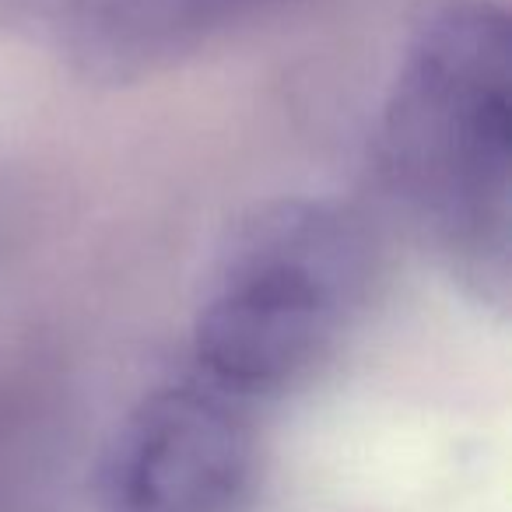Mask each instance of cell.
Masks as SVG:
<instances>
[{
  "label": "cell",
  "mask_w": 512,
  "mask_h": 512,
  "mask_svg": "<svg viewBox=\"0 0 512 512\" xmlns=\"http://www.w3.org/2000/svg\"><path fill=\"white\" fill-rule=\"evenodd\" d=\"M376 242L351 207L278 197L232 221L200 281L193 358L232 397L295 386L355 327Z\"/></svg>",
  "instance_id": "2"
},
{
  "label": "cell",
  "mask_w": 512,
  "mask_h": 512,
  "mask_svg": "<svg viewBox=\"0 0 512 512\" xmlns=\"http://www.w3.org/2000/svg\"><path fill=\"white\" fill-rule=\"evenodd\" d=\"M256 470L242 400L207 379L151 390L106 460L109 512H239Z\"/></svg>",
  "instance_id": "3"
},
{
  "label": "cell",
  "mask_w": 512,
  "mask_h": 512,
  "mask_svg": "<svg viewBox=\"0 0 512 512\" xmlns=\"http://www.w3.org/2000/svg\"><path fill=\"white\" fill-rule=\"evenodd\" d=\"M285 0H0V25L88 81H141Z\"/></svg>",
  "instance_id": "4"
},
{
  "label": "cell",
  "mask_w": 512,
  "mask_h": 512,
  "mask_svg": "<svg viewBox=\"0 0 512 512\" xmlns=\"http://www.w3.org/2000/svg\"><path fill=\"white\" fill-rule=\"evenodd\" d=\"M390 193L456 281L505 309L512 29L498 0H418L379 120Z\"/></svg>",
  "instance_id": "1"
}]
</instances>
